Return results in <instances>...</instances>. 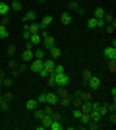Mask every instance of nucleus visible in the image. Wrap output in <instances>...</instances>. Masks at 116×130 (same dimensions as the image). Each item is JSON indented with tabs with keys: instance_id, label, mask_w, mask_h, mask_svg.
<instances>
[{
	"instance_id": "f257e3e1",
	"label": "nucleus",
	"mask_w": 116,
	"mask_h": 130,
	"mask_svg": "<svg viewBox=\"0 0 116 130\" xmlns=\"http://www.w3.org/2000/svg\"><path fill=\"white\" fill-rule=\"evenodd\" d=\"M52 74H54V72H52ZM54 78H56V86H64V87H66L68 84H70V78H68V74H66V72L54 74Z\"/></svg>"
},
{
	"instance_id": "f03ea898",
	"label": "nucleus",
	"mask_w": 116,
	"mask_h": 130,
	"mask_svg": "<svg viewBox=\"0 0 116 130\" xmlns=\"http://www.w3.org/2000/svg\"><path fill=\"white\" fill-rule=\"evenodd\" d=\"M103 54H105V58L106 60H116V47H106L105 51H103Z\"/></svg>"
},
{
	"instance_id": "7ed1b4c3",
	"label": "nucleus",
	"mask_w": 116,
	"mask_h": 130,
	"mask_svg": "<svg viewBox=\"0 0 116 130\" xmlns=\"http://www.w3.org/2000/svg\"><path fill=\"white\" fill-rule=\"evenodd\" d=\"M29 68H31V72H33V74H39V70L43 68V60L33 58V60H31V64H29Z\"/></svg>"
},
{
	"instance_id": "20e7f679",
	"label": "nucleus",
	"mask_w": 116,
	"mask_h": 130,
	"mask_svg": "<svg viewBox=\"0 0 116 130\" xmlns=\"http://www.w3.org/2000/svg\"><path fill=\"white\" fill-rule=\"evenodd\" d=\"M54 64H56V62H54L52 58H44V60H43V68L49 72V74H52V72H54Z\"/></svg>"
},
{
	"instance_id": "39448f33",
	"label": "nucleus",
	"mask_w": 116,
	"mask_h": 130,
	"mask_svg": "<svg viewBox=\"0 0 116 130\" xmlns=\"http://www.w3.org/2000/svg\"><path fill=\"white\" fill-rule=\"evenodd\" d=\"M87 86H89L91 91H97V89L101 87V80H99V78H95V76H91V80L87 82Z\"/></svg>"
},
{
	"instance_id": "423d86ee",
	"label": "nucleus",
	"mask_w": 116,
	"mask_h": 130,
	"mask_svg": "<svg viewBox=\"0 0 116 130\" xmlns=\"http://www.w3.org/2000/svg\"><path fill=\"white\" fill-rule=\"evenodd\" d=\"M33 58H35V56H33V51H31V49H25L21 53V62H31Z\"/></svg>"
},
{
	"instance_id": "0eeeda50",
	"label": "nucleus",
	"mask_w": 116,
	"mask_h": 130,
	"mask_svg": "<svg viewBox=\"0 0 116 130\" xmlns=\"http://www.w3.org/2000/svg\"><path fill=\"white\" fill-rule=\"evenodd\" d=\"M41 45H44V49H50V47H54V37H50L49 33L43 37V43Z\"/></svg>"
},
{
	"instance_id": "6e6552de",
	"label": "nucleus",
	"mask_w": 116,
	"mask_h": 130,
	"mask_svg": "<svg viewBox=\"0 0 116 130\" xmlns=\"http://www.w3.org/2000/svg\"><path fill=\"white\" fill-rule=\"evenodd\" d=\"M27 41H31V43L35 45V47H39V45L43 43V37H41L39 33H31V35H29V39H27Z\"/></svg>"
},
{
	"instance_id": "1a4fd4ad",
	"label": "nucleus",
	"mask_w": 116,
	"mask_h": 130,
	"mask_svg": "<svg viewBox=\"0 0 116 130\" xmlns=\"http://www.w3.org/2000/svg\"><path fill=\"white\" fill-rule=\"evenodd\" d=\"M49 53H50V58H52V60H58V58H60V54H62V51L54 45V47H50V49H49Z\"/></svg>"
},
{
	"instance_id": "9d476101",
	"label": "nucleus",
	"mask_w": 116,
	"mask_h": 130,
	"mask_svg": "<svg viewBox=\"0 0 116 130\" xmlns=\"http://www.w3.org/2000/svg\"><path fill=\"white\" fill-rule=\"evenodd\" d=\"M72 14H70V12H64V14H62V18H60V22H62V25H70V23H72Z\"/></svg>"
},
{
	"instance_id": "9b49d317",
	"label": "nucleus",
	"mask_w": 116,
	"mask_h": 130,
	"mask_svg": "<svg viewBox=\"0 0 116 130\" xmlns=\"http://www.w3.org/2000/svg\"><path fill=\"white\" fill-rule=\"evenodd\" d=\"M74 95H76L79 101H89V99H91V93H87V91H76Z\"/></svg>"
},
{
	"instance_id": "f8f14e48",
	"label": "nucleus",
	"mask_w": 116,
	"mask_h": 130,
	"mask_svg": "<svg viewBox=\"0 0 116 130\" xmlns=\"http://www.w3.org/2000/svg\"><path fill=\"white\" fill-rule=\"evenodd\" d=\"M89 117H91V120H95V122H101V119H103L97 109H91V111H89Z\"/></svg>"
},
{
	"instance_id": "ddd939ff",
	"label": "nucleus",
	"mask_w": 116,
	"mask_h": 130,
	"mask_svg": "<svg viewBox=\"0 0 116 130\" xmlns=\"http://www.w3.org/2000/svg\"><path fill=\"white\" fill-rule=\"evenodd\" d=\"M47 103H49V105H56V103H58V95L52 93V91L47 93Z\"/></svg>"
},
{
	"instance_id": "4468645a",
	"label": "nucleus",
	"mask_w": 116,
	"mask_h": 130,
	"mask_svg": "<svg viewBox=\"0 0 116 130\" xmlns=\"http://www.w3.org/2000/svg\"><path fill=\"white\" fill-rule=\"evenodd\" d=\"M33 56H35V58H39V60H44V47H37L35 53H33Z\"/></svg>"
},
{
	"instance_id": "2eb2a0df",
	"label": "nucleus",
	"mask_w": 116,
	"mask_h": 130,
	"mask_svg": "<svg viewBox=\"0 0 116 130\" xmlns=\"http://www.w3.org/2000/svg\"><path fill=\"white\" fill-rule=\"evenodd\" d=\"M41 29H43L41 23H37V22H31V23H29V33H39Z\"/></svg>"
},
{
	"instance_id": "dca6fc26",
	"label": "nucleus",
	"mask_w": 116,
	"mask_h": 130,
	"mask_svg": "<svg viewBox=\"0 0 116 130\" xmlns=\"http://www.w3.org/2000/svg\"><path fill=\"white\" fill-rule=\"evenodd\" d=\"M8 12H10V4L0 0V16H8Z\"/></svg>"
},
{
	"instance_id": "f3484780",
	"label": "nucleus",
	"mask_w": 116,
	"mask_h": 130,
	"mask_svg": "<svg viewBox=\"0 0 116 130\" xmlns=\"http://www.w3.org/2000/svg\"><path fill=\"white\" fill-rule=\"evenodd\" d=\"M37 107H39L37 99H27V103H25V109H29V111H35Z\"/></svg>"
},
{
	"instance_id": "a211bd4d",
	"label": "nucleus",
	"mask_w": 116,
	"mask_h": 130,
	"mask_svg": "<svg viewBox=\"0 0 116 130\" xmlns=\"http://www.w3.org/2000/svg\"><path fill=\"white\" fill-rule=\"evenodd\" d=\"M35 20H37V14H35L33 10H29L27 14L23 16V22H35Z\"/></svg>"
},
{
	"instance_id": "6ab92c4d",
	"label": "nucleus",
	"mask_w": 116,
	"mask_h": 130,
	"mask_svg": "<svg viewBox=\"0 0 116 130\" xmlns=\"http://www.w3.org/2000/svg\"><path fill=\"white\" fill-rule=\"evenodd\" d=\"M79 109H81V113H89V111H91V99H89V101H81Z\"/></svg>"
},
{
	"instance_id": "aec40b11",
	"label": "nucleus",
	"mask_w": 116,
	"mask_h": 130,
	"mask_svg": "<svg viewBox=\"0 0 116 130\" xmlns=\"http://www.w3.org/2000/svg\"><path fill=\"white\" fill-rule=\"evenodd\" d=\"M49 128L50 130H62V128H64V124H62V120H52Z\"/></svg>"
},
{
	"instance_id": "412c9836",
	"label": "nucleus",
	"mask_w": 116,
	"mask_h": 130,
	"mask_svg": "<svg viewBox=\"0 0 116 130\" xmlns=\"http://www.w3.org/2000/svg\"><path fill=\"white\" fill-rule=\"evenodd\" d=\"M10 10H14V12H21V2H19V0H12Z\"/></svg>"
},
{
	"instance_id": "4be33fe9",
	"label": "nucleus",
	"mask_w": 116,
	"mask_h": 130,
	"mask_svg": "<svg viewBox=\"0 0 116 130\" xmlns=\"http://www.w3.org/2000/svg\"><path fill=\"white\" fill-rule=\"evenodd\" d=\"M50 23H52V16H44V18H43V22H41V27H43V29H47Z\"/></svg>"
},
{
	"instance_id": "5701e85b",
	"label": "nucleus",
	"mask_w": 116,
	"mask_h": 130,
	"mask_svg": "<svg viewBox=\"0 0 116 130\" xmlns=\"http://www.w3.org/2000/svg\"><path fill=\"white\" fill-rule=\"evenodd\" d=\"M70 10H74V12H79V14H83V8H81L79 4H77V2H74V0L70 2Z\"/></svg>"
},
{
	"instance_id": "b1692460",
	"label": "nucleus",
	"mask_w": 116,
	"mask_h": 130,
	"mask_svg": "<svg viewBox=\"0 0 116 130\" xmlns=\"http://www.w3.org/2000/svg\"><path fill=\"white\" fill-rule=\"evenodd\" d=\"M93 14H95V18H97V20H103V16H105L106 12H105V10H103V8L99 6V8H95V12H93Z\"/></svg>"
},
{
	"instance_id": "393cba45",
	"label": "nucleus",
	"mask_w": 116,
	"mask_h": 130,
	"mask_svg": "<svg viewBox=\"0 0 116 130\" xmlns=\"http://www.w3.org/2000/svg\"><path fill=\"white\" fill-rule=\"evenodd\" d=\"M79 120H81V124H89V122H91V117H89V113H81Z\"/></svg>"
},
{
	"instance_id": "a878e982",
	"label": "nucleus",
	"mask_w": 116,
	"mask_h": 130,
	"mask_svg": "<svg viewBox=\"0 0 116 130\" xmlns=\"http://www.w3.org/2000/svg\"><path fill=\"white\" fill-rule=\"evenodd\" d=\"M8 35H10V31L6 29V25H0V39H8Z\"/></svg>"
},
{
	"instance_id": "bb28decb",
	"label": "nucleus",
	"mask_w": 116,
	"mask_h": 130,
	"mask_svg": "<svg viewBox=\"0 0 116 130\" xmlns=\"http://www.w3.org/2000/svg\"><path fill=\"white\" fill-rule=\"evenodd\" d=\"M58 103H60L62 107H68V105L72 103V101H70V97H68V95H66V97H60V99H58Z\"/></svg>"
},
{
	"instance_id": "cd10ccee",
	"label": "nucleus",
	"mask_w": 116,
	"mask_h": 130,
	"mask_svg": "<svg viewBox=\"0 0 116 130\" xmlns=\"http://www.w3.org/2000/svg\"><path fill=\"white\" fill-rule=\"evenodd\" d=\"M97 111H99V113H101V117H105V115L108 113V107H106V105H101V103H99V107H97Z\"/></svg>"
},
{
	"instance_id": "c85d7f7f",
	"label": "nucleus",
	"mask_w": 116,
	"mask_h": 130,
	"mask_svg": "<svg viewBox=\"0 0 116 130\" xmlns=\"http://www.w3.org/2000/svg\"><path fill=\"white\" fill-rule=\"evenodd\" d=\"M0 109H2V111H8V109H10V105H8V99H2V97H0Z\"/></svg>"
},
{
	"instance_id": "c756f323",
	"label": "nucleus",
	"mask_w": 116,
	"mask_h": 130,
	"mask_svg": "<svg viewBox=\"0 0 116 130\" xmlns=\"http://www.w3.org/2000/svg\"><path fill=\"white\" fill-rule=\"evenodd\" d=\"M72 117H74V119H77V120H79V117H81V109H79V107H76V109L72 111Z\"/></svg>"
},
{
	"instance_id": "7c9ffc66",
	"label": "nucleus",
	"mask_w": 116,
	"mask_h": 130,
	"mask_svg": "<svg viewBox=\"0 0 116 130\" xmlns=\"http://www.w3.org/2000/svg\"><path fill=\"white\" fill-rule=\"evenodd\" d=\"M43 117H44V111H41V109H35V119H37V120H41V119H43Z\"/></svg>"
},
{
	"instance_id": "2f4dec72",
	"label": "nucleus",
	"mask_w": 116,
	"mask_h": 130,
	"mask_svg": "<svg viewBox=\"0 0 116 130\" xmlns=\"http://www.w3.org/2000/svg\"><path fill=\"white\" fill-rule=\"evenodd\" d=\"M49 86H50V87H56V78H54V74H49Z\"/></svg>"
},
{
	"instance_id": "473e14b6",
	"label": "nucleus",
	"mask_w": 116,
	"mask_h": 130,
	"mask_svg": "<svg viewBox=\"0 0 116 130\" xmlns=\"http://www.w3.org/2000/svg\"><path fill=\"white\" fill-rule=\"evenodd\" d=\"M106 31H108V33H114V29H116V23L114 22H112V23H106Z\"/></svg>"
},
{
	"instance_id": "72a5a7b5",
	"label": "nucleus",
	"mask_w": 116,
	"mask_h": 130,
	"mask_svg": "<svg viewBox=\"0 0 116 130\" xmlns=\"http://www.w3.org/2000/svg\"><path fill=\"white\" fill-rule=\"evenodd\" d=\"M91 76H93V74H91V72H89V70H85V72H83V82L87 84V82L91 80Z\"/></svg>"
},
{
	"instance_id": "f704fd0d",
	"label": "nucleus",
	"mask_w": 116,
	"mask_h": 130,
	"mask_svg": "<svg viewBox=\"0 0 116 130\" xmlns=\"http://www.w3.org/2000/svg\"><path fill=\"white\" fill-rule=\"evenodd\" d=\"M0 82H2V86H4V87H10L12 86V80H10V78H2Z\"/></svg>"
},
{
	"instance_id": "c9c22d12",
	"label": "nucleus",
	"mask_w": 116,
	"mask_h": 130,
	"mask_svg": "<svg viewBox=\"0 0 116 130\" xmlns=\"http://www.w3.org/2000/svg\"><path fill=\"white\" fill-rule=\"evenodd\" d=\"M37 103H47V93H41L37 97Z\"/></svg>"
},
{
	"instance_id": "e433bc0d",
	"label": "nucleus",
	"mask_w": 116,
	"mask_h": 130,
	"mask_svg": "<svg viewBox=\"0 0 116 130\" xmlns=\"http://www.w3.org/2000/svg\"><path fill=\"white\" fill-rule=\"evenodd\" d=\"M60 72H64V66L62 64H54V74H60Z\"/></svg>"
},
{
	"instance_id": "4c0bfd02",
	"label": "nucleus",
	"mask_w": 116,
	"mask_h": 130,
	"mask_svg": "<svg viewBox=\"0 0 116 130\" xmlns=\"http://www.w3.org/2000/svg\"><path fill=\"white\" fill-rule=\"evenodd\" d=\"M114 62H116V60H108V70H110V72L116 70V64H114Z\"/></svg>"
},
{
	"instance_id": "58836bf2",
	"label": "nucleus",
	"mask_w": 116,
	"mask_h": 130,
	"mask_svg": "<svg viewBox=\"0 0 116 130\" xmlns=\"http://www.w3.org/2000/svg\"><path fill=\"white\" fill-rule=\"evenodd\" d=\"M8 23H10V18L8 16H4L2 20H0V25H8Z\"/></svg>"
},
{
	"instance_id": "ea45409f",
	"label": "nucleus",
	"mask_w": 116,
	"mask_h": 130,
	"mask_svg": "<svg viewBox=\"0 0 116 130\" xmlns=\"http://www.w3.org/2000/svg\"><path fill=\"white\" fill-rule=\"evenodd\" d=\"M106 107H108V113H114V111H116V103H114V101H112L110 105H106Z\"/></svg>"
},
{
	"instance_id": "a19ab883",
	"label": "nucleus",
	"mask_w": 116,
	"mask_h": 130,
	"mask_svg": "<svg viewBox=\"0 0 116 130\" xmlns=\"http://www.w3.org/2000/svg\"><path fill=\"white\" fill-rule=\"evenodd\" d=\"M52 120H62V115H60V113H54V111H52Z\"/></svg>"
},
{
	"instance_id": "79ce46f5",
	"label": "nucleus",
	"mask_w": 116,
	"mask_h": 130,
	"mask_svg": "<svg viewBox=\"0 0 116 130\" xmlns=\"http://www.w3.org/2000/svg\"><path fill=\"white\" fill-rule=\"evenodd\" d=\"M39 76H43V78H49V72L44 70V68H41V70H39Z\"/></svg>"
},
{
	"instance_id": "37998d69",
	"label": "nucleus",
	"mask_w": 116,
	"mask_h": 130,
	"mask_svg": "<svg viewBox=\"0 0 116 130\" xmlns=\"http://www.w3.org/2000/svg\"><path fill=\"white\" fill-rule=\"evenodd\" d=\"M72 103H74V107H79V105H81V101H79V99L74 95V101H72Z\"/></svg>"
},
{
	"instance_id": "c03bdc74",
	"label": "nucleus",
	"mask_w": 116,
	"mask_h": 130,
	"mask_svg": "<svg viewBox=\"0 0 116 130\" xmlns=\"http://www.w3.org/2000/svg\"><path fill=\"white\" fill-rule=\"evenodd\" d=\"M8 54H16V47H14V45L8 47Z\"/></svg>"
},
{
	"instance_id": "a18cd8bd",
	"label": "nucleus",
	"mask_w": 116,
	"mask_h": 130,
	"mask_svg": "<svg viewBox=\"0 0 116 130\" xmlns=\"http://www.w3.org/2000/svg\"><path fill=\"white\" fill-rule=\"evenodd\" d=\"M12 76H14V78H17V76H19V70H17V66L14 68V70H12Z\"/></svg>"
},
{
	"instance_id": "49530a36",
	"label": "nucleus",
	"mask_w": 116,
	"mask_h": 130,
	"mask_svg": "<svg viewBox=\"0 0 116 130\" xmlns=\"http://www.w3.org/2000/svg\"><path fill=\"white\" fill-rule=\"evenodd\" d=\"M12 97H14V93H10V91H6V93H4V99H8V101H10Z\"/></svg>"
},
{
	"instance_id": "de8ad7c7",
	"label": "nucleus",
	"mask_w": 116,
	"mask_h": 130,
	"mask_svg": "<svg viewBox=\"0 0 116 130\" xmlns=\"http://www.w3.org/2000/svg\"><path fill=\"white\" fill-rule=\"evenodd\" d=\"M110 124H116V117H114V113H110Z\"/></svg>"
},
{
	"instance_id": "09e8293b",
	"label": "nucleus",
	"mask_w": 116,
	"mask_h": 130,
	"mask_svg": "<svg viewBox=\"0 0 116 130\" xmlns=\"http://www.w3.org/2000/svg\"><path fill=\"white\" fill-rule=\"evenodd\" d=\"M2 78H4V72H2V70H0V80H2Z\"/></svg>"
},
{
	"instance_id": "8fccbe9b",
	"label": "nucleus",
	"mask_w": 116,
	"mask_h": 130,
	"mask_svg": "<svg viewBox=\"0 0 116 130\" xmlns=\"http://www.w3.org/2000/svg\"><path fill=\"white\" fill-rule=\"evenodd\" d=\"M39 2H47V0H39Z\"/></svg>"
}]
</instances>
